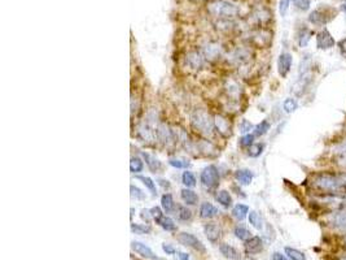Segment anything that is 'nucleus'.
I'll return each instance as SVG.
<instances>
[{"mask_svg":"<svg viewBox=\"0 0 346 260\" xmlns=\"http://www.w3.org/2000/svg\"><path fill=\"white\" fill-rule=\"evenodd\" d=\"M311 186L322 195H346V183L342 173L320 172L311 177Z\"/></svg>","mask_w":346,"mask_h":260,"instance_id":"1","label":"nucleus"},{"mask_svg":"<svg viewBox=\"0 0 346 260\" xmlns=\"http://www.w3.org/2000/svg\"><path fill=\"white\" fill-rule=\"evenodd\" d=\"M208 11L217 17H233L237 15L239 8L235 4L224 0H215L208 4Z\"/></svg>","mask_w":346,"mask_h":260,"instance_id":"2","label":"nucleus"},{"mask_svg":"<svg viewBox=\"0 0 346 260\" xmlns=\"http://www.w3.org/2000/svg\"><path fill=\"white\" fill-rule=\"evenodd\" d=\"M191 124L196 129V132L205 136H210L213 132L212 117L204 111H196L191 117Z\"/></svg>","mask_w":346,"mask_h":260,"instance_id":"3","label":"nucleus"},{"mask_svg":"<svg viewBox=\"0 0 346 260\" xmlns=\"http://www.w3.org/2000/svg\"><path fill=\"white\" fill-rule=\"evenodd\" d=\"M336 12L329 7H323L319 10L313 11L309 16V21L314 25H325L327 22L331 21L333 17H336Z\"/></svg>","mask_w":346,"mask_h":260,"instance_id":"4","label":"nucleus"},{"mask_svg":"<svg viewBox=\"0 0 346 260\" xmlns=\"http://www.w3.org/2000/svg\"><path fill=\"white\" fill-rule=\"evenodd\" d=\"M325 221L334 229L346 230V208L329 211L325 216Z\"/></svg>","mask_w":346,"mask_h":260,"instance_id":"5","label":"nucleus"},{"mask_svg":"<svg viewBox=\"0 0 346 260\" xmlns=\"http://www.w3.org/2000/svg\"><path fill=\"white\" fill-rule=\"evenodd\" d=\"M201 183L208 189H214L219 183V172L215 165H208L201 172Z\"/></svg>","mask_w":346,"mask_h":260,"instance_id":"6","label":"nucleus"},{"mask_svg":"<svg viewBox=\"0 0 346 260\" xmlns=\"http://www.w3.org/2000/svg\"><path fill=\"white\" fill-rule=\"evenodd\" d=\"M332 159L337 165L346 168V137L336 142L331 150Z\"/></svg>","mask_w":346,"mask_h":260,"instance_id":"7","label":"nucleus"},{"mask_svg":"<svg viewBox=\"0 0 346 260\" xmlns=\"http://www.w3.org/2000/svg\"><path fill=\"white\" fill-rule=\"evenodd\" d=\"M334 44H336L334 38L332 37V34L327 29H323L316 35V47H318L319 50H329V48L334 47Z\"/></svg>","mask_w":346,"mask_h":260,"instance_id":"8","label":"nucleus"},{"mask_svg":"<svg viewBox=\"0 0 346 260\" xmlns=\"http://www.w3.org/2000/svg\"><path fill=\"white\" fill-rule=\"evenodd\" d=\"M178 241L181 242L182 245L192 247L197 251H201V252L205 251V247L202 245V242L193 234H190V233H181V234L178 235Z\"/></svg>","mask_w":346,"mask_h":260,"instance_id":"9","label":"nucleus"},{"mask_svg":"<svg viewBox=\"0 0 346 260\" xmlns=\"http://www.w3.org/2000/svg\"><path fill=\"white\" fill-rule=\"evenodd\" d=\"M292 61H293V59H292L291 53L284 52L279 56V59H278V71H279V75L283 78L288 76L289 71L292 68Z\"/></svg>","mask_w":346,"mask_h":260,"instance_id":"10","label":"nucleus"},{"mask_svg":"<svg viewBox=\"0 0 346 260\" xmlns=\"http://www.w3.org/2000/svg\"><path fill=\"white\" fill-rule=\"evenodd\" d=\"M204 232H205V235L208 237L209 241L213 242V243L221 238V235H222L221 226L217 225V224H214V223L206 224V225L204 226Z\"/></svg>","mask_w":346,"mask_h":260,"instance_id":"11","label":"nucleus"},{"mask_svg":"<svg viewBox=\"0 0 346 260\" xmlns=\"http://www.w3.org/2000/svg\"><path fill=\"white\" fill-rule=\"evenodd\" d=\"M131 247L135 252H138V254L141 255L143 257H147V259H150V260H158V256L154 254L153 251L150 250L148 246L140 243V242H132Z\"/></svg>","mask_w":346,"mask_h":260,"instance_id":"12","label":"nucleus"},{"mask_svg":"<svg viewBox=\"0 0 346 260\" xmlns=\"http://www.w3.org/2000/svg\"><path fill=\"white\" fill-rule=\"evenodd\" d=\"M264 250V242L260 237H251L245 242V251L248 254H258Z\"/></svg>","mask_w":346,"mask_h":260,"instance_id":"13","label":"nucleus"},{"mask_svg":"<svg viewBox=\"0 0 346 260\" xmlns=\"http://www.w3.org/2000/svg\"><path fill=\"white\" fill-rule=\"evenodd\" d=\"M219 251H221V254L223 255V256H226L227 259L230 260H239L240 257V252L237 250H236L235 247H232L231 245H227V243H222L221 246H219Z\"/></svg>","mask_w":346,"mask_h":260,"instance_id":"14","label":"nucleus"},{"mask_svg":"<svg viewBox=\"0 0 346 260\" xmlns=\"http://www.w3.org/2000/svg\"><path fill=\"white\" fill-rule=\"evenodd\" d=\"M219 214V211L212 205V203H202L201 207H200V216L202 219H212V217H215L217 215Z\"/></svg>","mask_w":346,"mask_h":260,"instance_id":"15","label":"nucleus"},{"mask_svg":"<svg viewBox=\"0 0 346 260\" xmlns=\"http://www.w3.org/2000/svg\"><path fill=\"white\" fill-rule=\"evenodd\" d=\"M235 178L239 181V183H241V185H249V183L251 182V180H253V173L248 169L236 170Z\"/></svg>","mask_w":346,"mask_h":260,"instance_id":"16","label":"nucleus"},{"mask_svg":"<svg viewBox=\"0 0 346 260\" xmlns=\"http://www.w3.org/2000/svg\"><path fill=\"white\" fill-rule=\"evenodd\" d=\"M181 197H182V199H183L184 203H187V205H190V206L196 205L197 201H199V197H197L196 192L192 191V190H190V189L182 190Z\"/></svg>","mask_w":346,"mask_h":260,"instance_id":"17","label":"nucleus"},{"mask_svg":"<svg viewBox=\"0 0 346 260\" xmlns=\"http://www.w3.org/2000/svg\"><path fill=\"white\" fill-rule=\"evenodd\" d=\"M156 223L158 224L162 229H165V230H167V232H172V230H175V223L174 221L170 219V217H167V216H161V217H158V219H156Z\"/></svg>","mask_w":346,"mask_h":260,"instance_id":"18","label":"nucleus"},{"mask_svg":"<svg viewBox=\"0 0 346 260\" xmlns=\"http://www.w3.org/2000/svg\"><path fill=\"white\" fill-rule=\"evenodd\" d=\"M141 155L144 156L145 161H147V165L149 167V169L152 170V172H154V173H156L157 170L161 169V163L158 161V159H156L154 156L149 155V154H147V152H141Z\"/></svg>","mask_w":346,"mask_h":260,"instance_id":"19","label":"nucleus"},{"mask_svg":"<svg viewBox=\"0 0 346 260\" xmlns=\"http://www.w3.org/2000/svg\"><path fill=\"white\" fill-rule=\"evenodd\" d=\"M249 214V207L245 205H237L235 206V208L232 210V216L237 220H244L246 217V215Z\"/></svg>","mask_w":346,"mask_h":260,"instance_id":"20","label":"nucleus"},{"mask_svg":"<svg viewBox=\"0 0 346 260\" xmlns=\"http://www.w3.org/2000/svg\"><path fill=\"white\" fill-rule=\"evenodd\" d=\"M217 201L226 208H228V207H231V206H232V198H231L230 192L226 191V190H222V191L218 192Z\"/></svg>","mask_w":346,"mask_h":260,"instance_id":"21","label":"nucleus"},{"mask_svg":"<svg viewBox=\"0 0 346 260\" xmlns=\"http://www.w3.org/2000/svg\"><path fill=\"white\" fill-rule=\"evenodd\" d=\"M161 206H162L163 210L166 211V212H172L174 211V201H172V197L171 194H165L162 195V198H161Z\"/></svg>","mask_w":346,"mask_h":260,"instance_id":"22","label":"nucleus"},{"mask_svg":"<svg viewBox=\"0 0 346 260\" xmlns=\"http://www.w3.org/2000/svg\"><path fill=\"white\" fill-rule=\"evenodd\" d=\"M284 251H285V254L288 255L289 259H292V260H306V256H305V254H303V252H301L300 250H297V248L285 247Z\"/></svg>","mask_w":346,"mask_h":260,"instance_id":"23","label":"nucleus"},{"mask_svg":"<svg viewBox=\"0 0 346 260\" xmlns=\"http://www.w3.org/2000/svg\"><path fill=\"white\" fill-rule=\"evenodd\" d=\"M187 61H188V64H190L191 68H193V69L200 68L202 64L201 56H200L197 52H191L187 57Z\"/></svg>","mask_w":346,"mask_h":260,"instance_id":"24","label":"nucleus"},{"mask_svg":"<svg viewBox=\"0 0 346 260\" xmlns=\"http://www.w3.org/2000/svg\"><path fill=\"white\" fill-rule=\"evenodd\" d=\"M249 223H250L251 225L254 226L255 229H258V230H261L262 228H264L262 217H261L257 212H250V214H249Z\"/></svg>","mask_w":346,"mask_h":260,"instance_id":"25","label":"nucleus"},{"mask_svg":"<svg viewBox=\"0 0 346 260\" xmlns=\"http://www.w3.org/2000/svg\"><path fill=\"white\" fill-rule=\"evenodd\" d=\"M182 180H183V183L187 187H193V186L196 185V177L193 176L192 172H190V170H186L183 173V176H182Z\"/></svg>","mask_w":346,"mask_h":260,"instance_id":"26","label":"nucleus"},{"mask_svg":"<svg viewBox=\"0 0 346 260\" xmlns=\"http://www.w3.org/2000/svg\"><path fill=\"white\" fill-rule=\"evenodd\" d=\"M235 235L239 239H242V241H248L250 238V232L246 228H244V226H236Z\"/></svg>","mask_w":346,"mask_h":260,"instance_id":"27","label":"nucleus"},{"mask_svg":"<svg viewBox=\"0 0 346 260\" xmlns=\"http://www.w3.org/2000/svg\"><path fill=\"white\" fill-rule=\"evenodd\" d=\"M310 38H311V31L307 30V29H303L300 34H298V44H300L301 47L307 46Z\"/></svg>","mask_w":346,"mask_h":260,"instance_id":"28","label":"nucleus"},{"mask_svg":"<svg viewBox=\"0 0 346 260\" xmlns=\"http://www.w3.org/2000/svg\"><path fill=\"white\" fill-rule=\"evenodd\" d=\"M143 168H144V164H143V161H141L140 159L139 158L131 159V161H130V169H131L132 173H139V172L143 170Z\"/></svg>","mask_w":346,"mask_h":260,"instance_id":"29","label":"nucleus"},{"mask_svg":"<svg viewBox=\"0 0 346 260\" xmlns=\"http://www.w3.org/2000/svg\"><path fill=\"white\" fill-rule=\"evenodd\" d=\"M270 130V124H269V121H266V120H264L261 124H258L257 126H255V132H254V134L255 136H258V137H261V136H265V134L267 133Z\"/></svg>","mask_w":346,"mask_h":260,"instance_id":"30","label":"nucleus"},{"mask_svg":"<svg viewBox=\"0 0 346 260\" xmlns=\"http://www.w3.org/2000/svg\"><path fill=\"white\" fill-rule=\"evenodd\" d=\"M131 229H132V232L139 233V234H148V233L152 232V229H150V226L145 225V224H144V225H139V224H132Z\"/></svg>","mask_w":346,"mask_h":260,"instance_id":"31","label":"nucleus"},{"mask_svg":"<svg viewBox=\"0 0 346 260\" xmlns=\"http://www.w3.org/2000/svg\"><path fill=\"white\" fill-rule=\"evenodd\" d=\"M283 107H284V111L287 112V113H291V112L296 111L298 107L297 102L294 99H292V98H289V99H287L284 102V104H283Z\"/></svg>","mask_w":346,"mask_h":260,"instance_id":"32","label":"nucleus"},{"mask_svg":"<svg viewBox=\"0 0 346 260\" xmlns=\"http://www.w3.org/2000/svg\"><path fill=\"white\" fill-rule=\"evenodd\" d=\"M138 180H140V181H143V183H144L145 186H147L148 189L152 191V194H156L157 192V190H156V183L153 182V181L150 180L149 177H144V176H139L138 177Z\"/></svg>","mask_w":346,"mask_h":260,"instance_id":"33","label":"nucleus"},{"mask_svg":"<svg viewBox=\"0 0 346 260\" xmlns=\"http://www.w3.org/2000/svg\"><path fill=\"white\" fill-rule=\"evenodd\" d=\"M262 151H264V145H251L250 147H249V151L248 154L250 156H253V158H257V156H260L261 154H262Z\"/></svg>","mask_w":346,"mask_h":260,"instance_id":"34","label":"nucleus"},{"mask_svg":"<svg viewBox=\"0 0 346 260\" xmlns=\"http://www.w3.org/2000/svg\"><path fill=\"white\" fill-rule=\"evenodd\" d=\"M292 2L301 11H307L311 6V0H292Z\"/></svg>","mask_w":346,"mask_h":260,"instance_id":"35","label":"nucleus"},{"mask_svg":"<svg viewBox=\"0 0 346 260\" xmlns=\"http://www.w3.org/2000/svg\"><path fill=\"white\" fill-rule=\"evenodd\" d=\"M179 219L183 221H187V220H191V217H192V212H191L190 210H188L187 207H179V214H178Z\"/></svg>","mask_w":346,"mask_h":260,"instance_id":"36","label":"nucleus"},{"mask_svg":"<svg viewBox=\"0 0 346 260\" xmlns=\"http://www.w3.org/2000/svg\"><path fill=\"white\" fill-rule=\"evenodd\" d=\"M168 164L174 168H187L190 167V163L186 160H179V159H170Z\"/></svg>","mask_w":346,"mask_h":260,"instance_id":"37","label":"nucleus"},{"mask_svg":"<svg viewBox=\"0 0 346 260\" xmlns=\"http://www.w3.org/2000/svg\"><path fill=\"white\" fill-rule=\"evenodd\" d=\"M253 141H254V136L253 134H246V136H244L240 140V145L242 146V147H250L251 145H253Z\"/></svg>","mask_w":346,"mask_h":260,"instance_id":"38","label":"nucleus"},{"mask_svg":"<svg viewBox=\"0 0 346 260\" xmlns=\"http://www.w3.org/2000/svg\"><path fill=\"white\" fill-rule=\"evenodd\" d=\"M289 6H291V0H280V3H279L280 16L284 17V16L287 15V12H288V10H289Z\"/></svg>","mask_w":346,"mask_h":260,"instance_id":"39","label":"nucleus"},{"mask_svg":"<svg viewBox=\"0 0 346 260\" xmlns=\"http://www.w3.org/2000/svg\"><path fill=\"white\" fill-rule=\"evenodd\" d=\"M139 133L141 134V137H143V140H152V138H153L152 130H150L148 126H145V125L140 126V130H139Z\"/></svg>","mask_w":346,"mask_h":260,"instance_id":"40","label":"nucleus"},{"mask_svg":"<svg viewBox=\"0 0 346 260\" xmlns=\"http://www.w3.org/2000/svg\"><path fill=\"white\" fill-rule=\"evenodd\" d=\"M131 195L134 197V198H136V199H144V192L141 191L139 187H136V186H134V185H131Z\"/></svg>","mask_w":346,"mask_h":260,"instance_id":"41","label":"nucleus"},{"mask_svg":"<svg viewBox=\"0 0 346 260\" xmlns=\"http://www.w3.org/2000/svg\"><path fill=\"white\" fill-rule=\"evenodd\" d=\"M240 132H242V133H246V132H249V130L251 129V124L249 122V121H242L241 124V127H240Z\"/></svg>","mask_w":346,"mask_h":260,"instance_id":"42","label":"nucleus"},{"mask_svg":"<svg viewBox=\"0 0 346 260\" xmlns=\"http://www.w3.org/2000/svg\"><path fill=\"white\" fill-rule=\"evenodd\" d=\"M150 212H152V214H150V215H152V216L154 217V220H156V219H158V217L162 216V212H161V210H159L158 207L152 208V210H150Z\"/></svg>","mask_w":346,"mask_h":260,"instance_id":"43","label":"nucleus"},{"mask_svg":"<svg viewBox=\"0 0 346 260\" xmlns=\"http://www.w3.org/2000/svg\"><path fill=\"white\" fill-rule=\"evenodd\" d=\"M162 248H163V251H165L166 254H168V255H171V254H174V252H175L174 247H171V246H170V245H163Z\"/></svg>","mask_w":346,"mask_h":260,"instance_id":"44","label":"nucleus"},{"mask_svg":"<svg viewBox=\"0 0 346 260\" xmlns=\"http://www.w3.org/2000/svg\"><path fill=\"white\" fill-rule=\"evenodd\" d=\"M149 212H150V211L143 210V211H141V215H140L141 219L147 221V223H148V221H149Z\"/></svg>","mask_w":346,"mask_h":260,"instance_id":"45","label":"nucleus"},{"mask_svg":"<svg viewBox=\"0 0 346 260\" xmlns=\"http://www.w3.org/2000/svg\"><path fill=\"white\" fill-rule=\"evenodd\" d=\"M273 260H288V259H287V257H285L283 254H280V252H274Z\"/></svg>","mask_w":346,"mask_h":260,"instance_id":"46","label":"nucleus"},{"mask_svg":"<svg viewBox=\"0 0 346 260\" xmlns=\"http://www.w3.org/2000/svg\"><path fill=\"white\" fill-rule=\"evenodd\" d=\"M338 47H340L341 52H342L343 55H346V38H345V39L341 40L340 43H338Z\"/></svg>","mask_w":346,"mask_h":260,"instance_id":"47","label":"nucleus"},{"mask_svg":"<svg viewBox=\"0 0 346 260\" xmlns=\"http://www.w3.org/2000/svg\"><path fill=\"white\" fill-rule=\"evenodd\" d=\"M178 257L179 260H190V256L186 252H178Z\"/></svg>","mask_w":346,"mask_h":260,"instance_id":"48","label":"nucleus"},{"mask_svg":"<svg viewBox=\"0 0 346 260\" xmlns=\"http://www.w3.org/2000/svg\"><path fill=\"white\" fill-rule=\"evenodd\" d=\"M341 11L346 13V3H342V4H341Z\"/></svg>","mask_w":346,"mask_h":260,"instance_id":"49","label":"nucleus"},{"mask_svg":"<svg viewBox=\"0 0 346 260\" xmlns=\"http://www.w3.org/2000/svg\"><path fill=\"white\" fill-rule=\"evenodd\" d=\"M340 260H346V255H343V256L340 257Z\"/></svg>","mask_w":346,"mask_h":260,"instance_id":"50","label":"nucleus"},{"mask_svg":"<svg viewBox=\"0 0 346 260\" xmlns=\"http://www.w3.org/2000/svg\"><path fill=\"white\" fill-rule=\"evenodd\" d=\"M343 239H345V243H346V234H345V237H343Z\"/></svg>","mask_w":346,"mask_h":260,"instance_id":"51","label":"nucleus"}]
</instances>
